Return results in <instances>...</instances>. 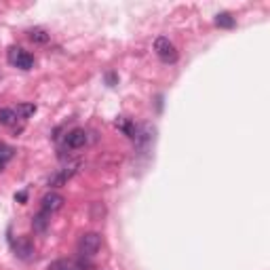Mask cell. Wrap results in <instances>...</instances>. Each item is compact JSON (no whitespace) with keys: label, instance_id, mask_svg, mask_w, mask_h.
I'll use <instances>...</instances> for the list:
<instances>
[{"label":"cell","instance_id":"obj_1","mask_svg":"<svg viewBox=\"0 0 270 270\" xmlns=\"http://www.w3.org/2000/svg\"><path fill=\"white\" fill-rule=\"evenodd\" d=\"M101 249V236L97 232H87L78 241V253L83 257H93Z\"/></svg>","mask_w":270,"mask_h":270},{"label":"cell","instance_id":"obj_2","mask_svg":"<svg viewBox=\"0 0 270 270\" xmlns=\"http://www.w3.org/2000/svg\"><path fill=\"white\" fill-rule=\"evenodd\" d=\"M154 51L163 64H175L177 61V49L173 47V42L169 38H165V36H158L154 40Z\"/></svg>","mask_w":270,"mask_h":270},{"label":"cell","instance_id":"obj_3","mask_svg":"<svg viewBox=\"0 0 270 270\" xmlns=\"http://www.w3.org/2000/svg\"><path fill=\"white\" fill-rule=\"evenodd\" d=\"M7 57H9V64L19 68V70H32V68H34V57L28 51L19 49V47H11Z\"/></svg>","mask_w":270,"mask_h":270},{"label":"cell","instance_id":"obj_4","mask_svg":"<svg viewBox=\"0 0 270 270\" xmlns=\"http://www.w3.org/2000/svg\"><path fill=\"white\" fill-rule=\"evenodd\" d=\"M64 202H66V199L61 194H57V192H47L45 196H42V201H40V207L42 209L40 211H45V213H55V211H59L61 207H64Z\"/></svg>","mask_w":270,"mask_h":270},{"label":"cell","instance_id":"obj_5","mask_svg":"<svg viewBox=\"0 0 270 270\" xmlns=\"http://www.w3.org/2000/svg\"><path fill=\"white\" fill-rule=\"evenodd\" d=\"M89 142V137H87V131L81 127H76V129H72V131H68L66 135V146L70 150H78V148H84Z\"/></svg>","mask_w":270,"mask_h":270},{"label":"cell","instance_id":"obj_6","mask_svg":"<svg viewBox=\"0 0 270 270\" xmlns=\"http://www.w3.org/2000/svg\"><path fill=\"white\" fill-rule=\"evenodd\" d=\"M89 266L84 262H74V260H57L53 262L51 266H49V270H87Z\"/></svg>","mask_w":270,"mask_h":270},{"label":"cell","instance_id":"obj_7","mask_svg":"<svg viewBox=\"0 0 270 270\" xmlns=\"http://www.w3.org/2000/svg\"><path fill=\"white\" fill-rule=\"evenodd\" d=\"M17 112L13 108H0V125H4V127H11V125H15L17 122Z\"/></svg>","mask_w":270,"mask_h":270},{"label":"cell","instance_id":"obj_8","mask_svg":"<svg viewBox=\"0 0 270 270\" xmlns=\"http://www.w3.org/2000/svg\"><path fill=\"white\" fill-rule=\"evenodd\" d=\"M15 253L19 255L21 260H30V257H32V253H34V247L30 245V241H26V238H21V241L15 245Z\"/></svg>","mask_w":270,"mask_h":270},{"label":"cell","instance_id":"obj_9","mask_svg":"<svg viewBox=\"0 0 270 270\" xmlns=\"http://www.w3.org/2000/svg\"><path fill=\"white\" fill-rule=\"evenodd\" d=\"M30 40L36 42V45H47V42L51 40V36L47 34V30L34 28V30H30Z\"/></svg>","mask_w":270,"mask_h":270},{"label":"cell","instance_id":"obj_10","mask_svg":"<svg viewBox=\"0 0 270 270\" xmlns=\"http://www.w3.org/2000/svg\"><path fill=\"white\" fill-rule=\"evenodd\" d=\"M51 216H49V213H45V211H40L38 216H36L34 219H32V226H34V230L36 232H45L47 228H49V222H51V219H49Z\"/></svg>","mask_w":270,"mask_h":270},{"label":"cell","instance_id":"obj_11","mask_svg":"<svg viewBox=\"0 0 270 270\" xmlns=\"http://www.w3.org/2000/svg\"><path fill=\"white\" fill-rule=\"evenodd\" d=\"M216 26L218 28H226V30H230V28H235L236 26V21H235V17H232L230 13H219L216 17Z\"/></svg>","mask_w":270,"mask_h":270},{"label":"cell","instance_id":"obj_12","mask_svg":"<svg viewBox=\"0 0 270 270\" xmlns=\"http://www.w3.org/2000/svg\"><path fill=\"white\" fill-rule=\"evenodd\" d=\"M15 112H17L19 118H30V116L36 112V106H34V103H17Z\"/></svg>","mask_w":270,"mask_h":270},{"label":"cell","instance_id":"obj_13","mask_svg":"<svg viewBox=\"0 0 270 270\" xmlns=\"http://www.w3.org/2000/svg\"><path fill=\"white\" fill-rule=\"evenodd\" d=\"M13 154H15V150L11 148V146H7V144L0 142V161L7 163V161H11V158H13Z\"/></svg>","mask_w":270,"mask_h":270},{"label":"cell","instance_id":"obj_14","mask_svg":"<svg viewBox=\"0 0 270 270\" xmlns=\"http://www.w3.org/2000/svg\"><path fill=\"white\" fill-rule=\"evenodd\" d=\"M15 201H19V202H26V201H28V194H26V192H19V194H15Z\"/></svg>","mask_w":270,"mask_h":270},{"label":"cell","instance_id":"obj_15","mask_svg":"<svg viewBox=\"0 0 270 270\" xmlns=\"http://www.w3.org/2000/svg\"><path fill=\"white\" fill-rule=\"evenodd\" d=\"M4 165H7V163H2V161H0V173L4 171Z\"/></svg>","mask_w":270,"mask_h":270}]
</instances>
